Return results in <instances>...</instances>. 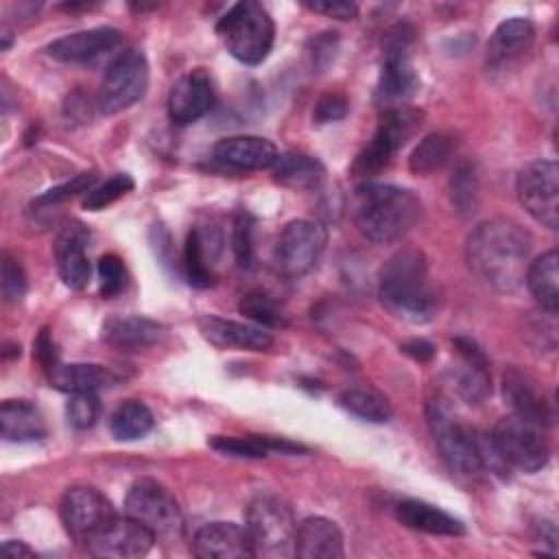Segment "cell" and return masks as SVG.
Instances as JSON below:
<instances>
[{"mask_svg": "<svg viewBox=\"0 0 559 559\" xmlns=\"http://www.w3.org/2000/svg\"><path fill=\"white\" fill-rule=\"evenodd\" d=\"M454 347L461 356V367L454 373L456 393L467 404H483L491 393V378L487 369V358L478 345L469 338H454Z\"/></svg>", "mask_w": 559, "mask_h": 559, "instance_id": "23", "label": "cell"}, {"mask_svg": "<svg viewBox=\"0 0 559 559\" xmlns=\"http://www.w3.org/2000/svg\"><path fill=\"white\" fill-rule=\"evenodd\" d=\"M87 240H90L87 229L81 223H74V225H68L55 242L59 277L72 290H81L92 275V266L85 251Z\"/></svg>", "mask_w": 559, "mask_h": 559, "instance_id": "21", "label": "cell"}, {"mask_svg": "<svg viewBox=\"0 0 559 559\" xmlns=\"http://www.w3.org/2000/svg\"><path fill=\"white\" fill-rule=\"evenodd\" d=\"M124 513L146 526L155 539L173 542L183 533L179 502L166 485L155 478H138L124 498Z\"/></svg>", "mask_w": 559, "mask_h": 559, "instance_id": "8", "label": "cell"}, {"mask_svg": "<svg viewBox=\"0 0 559 559\" xmlns=\"http://www.w3.org/2000/svg\"><path fill=\"white\" fill-rule=\"evenodd\" d=\"M421 201L406 188L391 183H362L354 194V223L378 245L402 240L419 221Z\"/></svg>", "mask_w": 559, "mask_h": 559, "instance_id": "2", "label": "cell"}, {"mask_svg": "<svg viewBox=\"0 0 559 559\" xmlns=\"http://www.w3.org/2000/svg\"><path fill=\"white\" fill-rule=\"evenodd\" d=\"M531 295L535 301L548 312L555 314L559 308V255L555 249L542 253L533 262H528L526 275H524Z\"/></svg>", "mask_w": 559, "mask_h": 559, "instance_id": "31", "label": "cell"}, {"mask_svg": "<svg viewBox=\"0 0 559 559\" xmlns=\"http://www.w3.org/2000/svg\"><path fill=\"white\" fill-rule=\"evenodd\" d=\"M480 197L478 170L472 159H459L450 177V201L459 216L467 218L476 212Z\"/></svg>", "mask_w": 559, "mask_h": 559, "instance_id": "35", "label": "cell"}, {"mask_svg": "<svg viewBox=\"0 0 559 559\" xmlns=\"http://www.w3.org/2000/svg\"><path fill=\"white\" fill-rule=\"evenodd\" d=\"M98 288L103 299L118 297L127 288V269L116 253H105L98 260Z\"/></svg>", "mask_w": 559, "mask_h": 559, "instance_id": "40", "label": "cell"}, {"mask_svg": "<svg viewBox=\"0 0 559 559\" xmlns=\"http://www.w3.org/2000/svg\"><path fill=\"white\" fill-rule=\"evenodd\" d=\"M155 535L142 526L138 520L129 518L127 513L120 518L116 515L109 520L87 544V552L94 557H105V559H135L144 557L153 544Z\"/></svg>", "mask_w": 559, "mask_h": 559, "instance_id": "15", "label": "cell"}, {"mask_svg": "<svg viewBox=\"0 0 559 559\" xmlns=\"http://www.w3.org/2000/svg\"><path fill=\"white\" fill-rule=\"evenodd\" d=\"M277 148L271 140L258 135H229L214 144L212 159L231 170H262L277 159Z\"/></svg>", "mask_w": 559, "mask_h": 559, "instance_id": "19", "label": "cell"}, {"mask_svg": "<svg viewBox=\"0 0 559 559\" xmlns=\"http://www.w3.org/2000/svg\"><path fill=\"white\" fill-rule=\"evenodd\" d=\"M402 352L408 354V356H413L415 360H430V358L435 356L432 343H428V341H424V338L406 341V343L402 345Z\"/></svg>", "mask_w": 559, "mask_h": 559, "instance_id": "48", "label": "cell"}, {"mask_svg": "<svg viewBox=\"0 0 559 559\" xmlns=\"http://www.w3.org/2000/svg\"><path fill=\"white\" fill-rule=\"evenodd\" d=\"M489 439L504 465L520 472H539L550 459V448L542 428L515 415L502 417L493 426Z\"/></svg>", "mask_w": 559, "mask_h": 559, "instance_id": "10", "label": "cell"}, {"mask_svg": "<svg viewBox=\"0 0 559 559\" xmlns=\"http://www.w3.org/2000/svg\"><path fill=\"white\" fill-rule=\"evenodd\" d=\"M421 111L413 107H393L384 109V116L371 138V142L358 153L352 170L360 177H369L380 173L393 155L415 135V131L421 127Z\"/></svg>", "mask_w": 559, "mask_h": 559, "instance_id": "9", "label": "cell"}, {"mask_svg": "<svg viewBox=\"0 0 559 559\" xmlns=\"http://www.w3.org/2000/svg\"><path fill=\"white\" fill-rule=\"evenodd\" d=\"M349 105H347V98L343 94H336V92H330V94H323L317 105H314V111H312V118L314 122L319 124H328V122H334V120H341L345 118Z\"/></svg>", "mask_w": 559, "mask_h": 559, "instance_id": "45", "label": "cell"}, {"mask_svg": "<svg viewBox=\"0 0 559 559\" xmlns=\"http://www.w3.org/2000/svg\"><path fill=\"white\" fill-rule=\"evenodd\" d=\"M306 9L314 13H323L328 17L336 20H352L358 13V7L354 2H343V0H323V2H304Z\"/></svg>", "mask_w": 559, "mask_h": 559, "instance_id": "46", "label": "cell"}, {"mask_svg": "<svg viewBox=\"0 0 559 559\" xmlns=\"http://www.w3.org/2000/svg\"><path fill=\"white\" fill-rule=\"evenodd\" d=\"M238 310L260 328H284L288 323V314L282 304L264 290L245 293Z\"/></svg>", "mask_w": 559, "mask_h": 559, "instance_id": "38", "label": "cell"}, {"mask_svg": "<svg viewBox=\"0 0 559 559\" xmlns=\"http://www.w3.org/2000/svg\"><path fill=\"white\" fill-rule=\"evenodd\" d=\"M94 179H96L94 173H81V175L72 177L70 181L59 183V186L46 190L44 194H39V197L35 199V205H55V203H61V201H66V199L79 194V192H87V190L92 188Z\"/></svg>", "mask_w": 559, "mask_h": 559, "instance_id": "44", "label": "cell"}, {"mask_svg": "<svg viewBox=\"0 0 559 559\" xmlns=\"http://www.w3.org/2000/svg\"><path fill=\"white\" fill-rule=\"evenodd\" d=\"M214 105V83L203 68L181 74L168 92V116L175 124H190L203 118Z\"/></svg>", "mask_w": 559, "mask_h": 559, "instance_id": "16", "label": "cell"}, {"mask_svg": "<svg viewBox=\"0 0 559 559\" xmlns=\"http://www.w3.org/2000/svg\"><path fill=\"white\" fill-rule=\"evenodd\" d=\"M100 415V402L94 393H70L66 404V417L72 428L87 430L96 424Z\"/></svg>", "mask_w": 559, "mask_h": 559, "instance_id": "41", "label": "cell"}, {"mask_svg": "<svg viewBox=\"0 0 559 559\" xmlns=\"http://www.w3.org/2000/svg\"><path fill=\"white\" fill-rule=\"evenodd\" d=\"M533 240L528 231L511 218H489L478 223L465 242L469 271L487 286L511 293L528 269Z\"/></svg>", "mask_w": 559, "mask_h": 559, "instance_id": "1", "label": "cell"}, {"mask_svg": "<svg viewBox=\"0 0 559 559\" xmlns=\"http://www.w3.org/2000/svg\"><path fill=\"white\" fill-rule=\"evenodd\" d=\"M162 332L164 328L146 317H111L103 323V341L127 352L155 345Z\"/></svg>", "mask_w": 559, "mask_h": 559, "instance_id": "27", "label": "cell"}, {"mask_svg": "<svg viewBox=\"0 0 559 559\" xmlns=\"http://www.w3.org/2000/svg\"><path fill=\"white\" fill-rule=\"evenodd\" d=\"M395 518L404 526L430 535H463L465 526L459 518L424 500H402L395 504Z\"/></svg>", "mask_w": 559, "mask_h": 559, "instance_id": "26", "label": "cell"}, {"mask_svg": "<svg viewBox=\"0 0 559 559\" xmlns=\"http://www.w3.org/2000/svg\"><path fill=\"white\" fill-rule=\"evenodd\" d=\"M413 26L400 22L386 31L384 37V59L378 79L376 100L386 107H404L417 92L419 79L411 63V44H413Z\"/></svg>", "mask_w": 559, "mask_h": 559, "instance_id": "7", "label": "cell"}, {"mask_svg": "<svg viewBox=\"0 0 559 559\" xmlns=\"http://www.w3.org/2000/svg\"><path fill=\"white\" fill-rule=\"evenodd\" d=\"M345 555L343 533L336 522L323 515H310L297 524L295 557L301 559H341Z\"/></svg>", "mask_w": 559, "mask_h": 559, "instance_id": "22", "label": "cell"}, {"mask_svg": "<svg viewBox=\"0 0 559 559\" xmlns=\"http://www.w3.org/2000/svg\"><path fill=\"white\" fill-rule=\"evenodd\" d=\"M454 153V140L445 133L426 135L411 153L408 166L415 175H432L441 170Z\"/></svg>", "mask_w": 559, "mask_h": 559, "instance_id": "37", "label": "cell"}, {"mask_svg": "<svg viewBox=\"0 0 559 559\" xmlns=\"http://www.w3.org/2000/svg\"><path fill=\"white\" fill-rule=\"evenodd\" d=\"M50 384L66 393H96L116 384V376L103 365L70 362L57 365L50 371Z\"/></svg>", "mask_w": 559, "mask_h": 559, "instance_id": "28", "label": "cell"}, {"mask_svg": "<svg viewBox=\"0 0 559 559\" xmlns=\"http://www.w3.org/2000/svg\"><path fill=\"white\" fill-rule=\"evenodd\" d=\"M0 286H2V297L9 304H17L26 290H28V282H26V273L22 269V264L11 258L9 253L2 255V271H0Z\"/></svg>", "mask_w": 559, "mask_h": 559, "instance_id": "43", "label": "cell"}, {"mask_svg": "<svg viewBox=\"0 0 559 559\" xmlns=\"http://www.w3.org/2000/svg\"><path fill=\"white\" fill-rule=\"evenodd\" d=\"M35 347V358L39 360V365L50 373L57 365H59V356H57V349H55V343L48 334V330H41L33 343Z\"/></svg>", "mask_w": 559, "mask_h": 559, "instance_id": "47", "label": "cell"}, {"mask_svg": "<svg viewBox=\"0 0 559 559\" xmlns=\"http://www.w3.org/2000/svg\"><path fill=\"white\" fill-rule=\"evenodd\" d=\"M382 306L406 323H428L437 312V295L428 284L426 258L419 249H402L380 271Z\"/></svg>", "mask_w": 559, "mask_h": 559, "instance_id": "3", "label": "cell"}, {"mask_svg": "<svg viewBox=\"0 0 559 559\" xmlns=\"http://www.w3.org/2000/svg\"><path fill=\"white\" fill-rule=\"evenodd\" d=\"M201 334L216 347H236L249 352H264L273 345V336L253 323H240L205 314L199 319Z\"/></svg>", "mask_w": 559, "mask_h": 559, "instance_id": "24", "label": "cell"}, {"mask_svg": "<svg viewBox=\"0 0 559 559\" xmlns=\"http://www.w3.org/2000/svg\"><path fill=\"white\" fill-rule=\"evenodd\" d=\"M212 231H203L199 227L190 229L188 238H186V247H183V271L186 277L192 286L197 288H205L214 282L212 275V255H207V242L212 240Z\"/></svg>", "mask_w": 559, "mask_h": 559, "instance_id": "34", "label": "cell"}, {"mask_svg": "<svg viewBox=\"0 0 559 559\" xmlns=\"http://www.w3.org/2000/svg\"><path fill=\"white\" fill-rule=\"evenodd\" d=\"M535 39V26L526 17H509L491 33L487 57L491 63H504L531 48Z\"/></svg>", "mask_w": 559, "mask_h": 559, "instance_id": "30", "label": "cell"}, {"mask_svg": "<svg viewBox=\"0 0 559 559\" xmlns=\"http://www.w3.org/2000/svg\"><path fill=\"white\" fill-rule=\"evenodd\" d=\"M210 448H214L221 454L238 456V459H262L269 452H306L299 443H290L286 439H273V437H212Z\"/></svg>", "mask_w": 559, "mask_h": 559, "instance_id": "32", "label": "cell"}, {"mask_svg": "<svg viewBox=\"0 0 559 559\" xmlns=\"http://www.w3.org/2000/svg\"><path fill=\"white\" fill-rule=\"evenodd\" d=\"M122 41V33L111 26H96L63 35L48 44V55L66 63H90L111 52Z\"/></svg>", "mask_w": 559, "mask_h": 559, "instance_id": "18", "label": "cell"}, {"mask_svg": "<svg viewBox=\"0 0 559 559\" xmlns=\"http://www.w3.org/2000/svg\"><path fill=\"white\" fill-rule=\"evenodd\" d=\"M231 247H234L236 262L242 269H251L253 266V218L247 212H238L234 216Z\"/></svg>", "mask_w": 559, "mask_h": 559, "instance_id": "42", "label": "cell"}, {"mask_svg": "<svg viewBox=\"0 0 559 559\" xmlns=\"http://www.w3.org/2000/svg\"><path fill=\"white\" fill-rule=\"evenodd\" d=\"M271 173L280 186L295 188V190H310L323 181L325 168L312 155H306L299 151H286L277 155L275 164L271 166Z\"/></svg>", "mask_w": 559, "mask_h": 559, "instance_id": "29", "label": "cell"}, {"mask_svg": "<svg viewBox=\"0 0 559 559\" xmlns=\"http://www.w3.org/2000/svg\"><path fill=\"white\" fill-rule=\"evenodd\" d=\"M133 179L131 175L127 173H116L111 175L109 179H105L100 186L96 188H90L83 197V207L85 210H92V212H98L107 205H111L114 201H118L120 197H124L127 192L133 190Z\"/></svg>", "mask_w": 559, "mask_h": 559, "instance_id": "39", "label": "cell"}, {"mask_svg": "<svg viewBox=\"0 0 559 559\" xmlns=\"http://www.w3.org/2000/svg\"><path fill=\"white\" fill-rule=\"evenodd\" d=\"M0 435L13 443L41 441L46 437L44 415L28 400H7L0 406Z\"/></svg>", "mask_w": 559, "mask_h": 559, "instance_id": "25", "label": "cell"}, {"mask_svg": "<svg viewBox=\"0 0 559 559\" xmlns=\"http://www.w3.org/2000/svg\"><path fill=\"white\" fill-rule=\"evenodd\" d=\"M216 35L234 59L247 66H258L273 48L275 24L260 2L245 0L236 2L216 22Z\"/></svg>", "mask_w": 559, "mask_h": 559, "instance_id": "4", "label": "cell"}, {"mask_svg": "<svg viewBox=\"0 0 559 559\" xmlns=\"http://www.w3.org/2000/svg\"><path fill=\"white\" fill-rule=\"evenodd\" d=\"M148 87V61L140 50H124L109 61L98 87V109L114 116L138 103Z\"/></svg>", "mask_w": 559, "mask_h": 559, "instance_id": "11", "label": "cell"}, {"mask_svg": "<svg viewBox=\"0 0 559 559\" xmlns=\"http://www.w3.org/2000/svg\"><path fill=\"white\" fill-rule=\"evenodd\" d=\"M61 522L68 535L79 542L87 544L109 520L118 513L109 498L92 485H72L66 489L61 498Z\"/></svg>", "mask_w": 559, "mask_h": 559, "instance_id": "14", "label": "cell"}, {"mask_svg": "<svg viewBox=\"0 0 559 559\" xmlns=\"http://www.w3.org/2000/svg\"><path fill=\"white\" fill-rule=\"evenodd\" d=\"M502 395L511 408V415L539 428L552 424V406L528 373L520 369H507L502 376Z\"/></svg>", "mask_w": 559, "mask_h": 559, "instance_id": "17", "label": "cell"}, {"mask_svg": "<svg viewBox=\"0 0 559 559\" xmlns=\"http://www.w3.org/2000/svg\"><path fill=\"white\" fill-rule=\"evenodd\" d=\"M2 552L13 557V559H31V557H35V550L31 546H26L24 542H20V539L2 542Z\"/></svg>", "mask_w": 559, "mask_h": 559, "instance_id": "49", "label": "cell"}, {"mask_svg": "<svg viewBox=\"0 0 559 559\" xmlns=\"http://www.w3.org/2000/svg\"><path fill=\"white\" fill-rule=\"evenodd\" d=\"M192 550L201 559L255 557L247 528L234 522H210L194 533Z\"/></svg>", "mask_w": 559, "mask_h": 559, "instance_id": "20", "label": "cell"}, {"mask_svg": "<svg viewBox=\"0 0 559 559\" xmlns=\"http://www.w3.org/2000/svg\"><path fill=\"white\" fill-rule=\"evenodd\" d=\"M245 528L249 533L255 555L295 557L297 522L288 504L277 496H255L247 507Z\"/></svg>", "mask_w": 559, "mask_h": 559, "instance_id": "6", "label": "cell"}, {"mask_svg": "<svg viewBox=\"0 0 559 559\" xmlns=\"http://www.w3.org/2000/svg\"><path fill=\"white\" fill-rule=\"evenodd\" d=\"M426 419L432 441L443 463L463 476H474L483 469L476 432L459 421L445 397L435 395L426 404Z\"/></svg>", "mask_w": 559, "mask_h": 559, "instance_id": "5", "label": "cell"}, {"mask_svg": "<svg viewBox=\"0 0 559 559\" xmlns=\"http://www.w3.org/2000/svg\"><path fill=\"white\" fill-rule=\"evenodd\" d=\"M341 406L352 413L354 417H360L371 424H384L393 417L391 402L371 386H352L345 389L338 397Z\"/></svg>", "mask_w": 559, "mask_h": 559, "instance_id": "33", "label": "cell"}, {"mask_svg": "<svg viewBox=\"0 0 559 559\" xmlns=\"http://www.w3.org/2000/svg\"><path fill=\"white\" fill-rule=\"evenodd\" d=\"M153 424L155 419L146 404L138 400H127L114 411L109 419V430L118 441H135L148 435Z\"/></svg>", "mask_w": 559, "mask_h": 559, "instance_id": "36", "label": "cell"}, {"mask_svg": "<svg viewBox=\"0 0 559 559\" xmlns=\"http://www.w3.org/2000/svg\"><path fill=\"white\" fill-rule=\"evenodd\" d=\"M520 205L544 227H559V166L552 159L524 164L515 179Z\"/></svg>", "mask_w": 559, "mask_h": 559, "instance_id": "12", "label": "cell"}, {"mask_svg": "<svg viewBox=\"0 0 559 559\" xmlns=\"http://www.w3.org/2000/svg\"><path fill=\"white\" fill-rule=\"evenodd\" d=\"M328 242L325 227L297 218L284 225L275 242V266L284 277H301L319 262Z\"/></svg>", "mask_w": 559, "mask_h": 559, "instance_id": "13", "label": "cell"}]
</instances>
